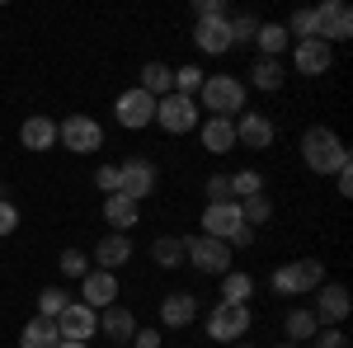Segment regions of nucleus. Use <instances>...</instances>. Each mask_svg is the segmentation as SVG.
<instances>
[{"label": "nucleus", "instance_id": "nucleus-33", "mask_svg": "<svg viewBox=\"0 0 353 348\" xmlns=\"http://www.w3.org/2000/svg\"><path fill=\"white\" fill-rule=\"evenodd\" d=\"M288 38H297V43H306V38H321V33H316V14H311V10H292V19H288Z\"/></svg>", "mask_w": 353, "mask_h": 348}, {"label": "nucleus", "instance_id": "nucleus-13", "mask_svg": "<svg viewBox=\"0 0 353 348\" xmlns=\"http://www.w3.org/2000/svg\"><path fill=\"white\" fill-rule=\"evenodd\" d=\"M241 226H245L241 203H208V212H203V236H212V240H231Z\"/></svg>", "mask_w": 353, "mask_h": 348}, {"label": "nucleus", "instance_id": "nucleus-37", "mask_svg": "<svg viewBox=\"0 0 353 348\" xmlns=\"http://www.w3.org/2000/svg\"><path fill=\"white\" fill-rule=\"evenodd\" d=\"M61 273L66 278H85L90 273V259H85L81 249H61Z\"/></svg>", "mask_w": 353, "mask_h": 348}, {"label": "nucleus", "instance_id": "nucleus-25", "mask_svg": "<svg viewBox=\"0 0 353 348\" xmlns=\"http://www.w3.org/2000/svg\"><path fill=\"white\" fill-rule=\"evenodd\" d=\"M57 344H61L57 320H43V316H33L24 325V334H19V348H57Z\"/></svg>", "mask_w": 353, "mask_h": 348}, {"label": "nucleus", "instance_id": "nucleus-15", "mask_svg": "<svg viewBox=\"0 0 353 348\" xmlns=\"http://www.w3.org/2000/svg\"><path fill=\"white\" fill-rule=\"evenodd\" d=\"M81 292H85V306L99 311V306H113L118 301V273H104V268H90L81 278Z\"/></svg>", "mask_w": 353, "mask_h": 348}, {"label": "nucleus", "instance_id": "nucleus-36", "mask_svg": "<svg viewBox=\"0 0 353 348\" xmlns=\"http://www.w3.org/2000/svg\"><path fill=\"white\" fill-rule=\"evenodd\" d=\"M231 24V48L236 43H254V33H259V19L254 14H236V19H226Z\"/></svg>", "mask_w": 353, "mask_h": 348}, {"label": "nucleus", "instance_id": "nucleus-41", "mask_svg": "<svg viewBox=\"0 0 353 348\" xmlns=\"http://www.w3.org/2000/svg\"><path fill=\"white\" fill-rule=\"evenodd\" d=\"M208 203H231V184H226V174H212V179H208Z\"/></svg>", "mask_w": 353, "mask_h": 348}, {"label": "nucleus", "instance_id": "nucleus-27", "mask_svg": "<svg viewBox=\"0 0 353 348\" xmlns=\"http://www.w3.org/2000/svg\"><path fill=\"white\" fill-rule=\"evenodd\" d=\"M250 296H254V278H250V273H236V268H226V273H221V301L245 306Z\"/></svg>", "mask_w": 353, "mask_h": 348}, {"label": "nucleus", "instance_id": "nucleus-3", "mask_svg": "<svg viewBox=\"0 0 353 348\" xmlns=\"http://www.w3.org/2000/svg\"><path fill=\"white\" fill-rule=\"evenodd\" d=\"M325 283V264L321 259H297V264H283L273 273V292L278 296H301V292H316Z\"/></svg>", "mask_w": 353, "mask_h": 348}, {"label": "nucleus", "instance_id": "nucleus-32", "mask_svg": "<svg viewBox=\"0 0 353 348\" xmlns=\"http://www.w3.org/2000/svg\"><path fill=\"white\" fill-rule=\"evenodd\" d=\"M66 306H71V296L61 292V287H43V292H38V316H43V320H57Z\"/></svg>", "mask_w": 353, "mask_h": 348}, {"label": "nucleus", "instance_id": "nucleus-30", "mask_svg": "<svg viewBox=\"0 0 353 348\" xmlns=\"http://www.w3.org/2000/svg\"><path fill=\"white\" fill-rule=\"evenodd\" d=\"M254 43H259V52H264V57L288 52V28H283V24H259V33H254Z\"/></svg>", "mask_w": 353, "mask_h": 348}, {"label": "nucleus", "instance_id": "nucleus-16", "mask_svg": "<svg viewBox=\"0 0 353 348\" xmlns=\"http://www.w3.org/2000/svg\"><path fill=\"white\" fill-rule=\"evenodd\" d=\"M19 141H24V151H52V146H57V118H48V113L24 118Z\"/></svg>", "mask_w": 353, "mask_h": 348}, {"label": "nucleus", "instance_id": "nucleus-43", "mask_svg": "<svg viewBox=\"0 0 353 348\" xmlns=\"http://www.w3.org/2000/svg\"><path fill=\"white\" fill-rule=\"evenodd\" d=\"M128 348H161V329H137Z\"/></svg>", "mask_w": 353, "mask_h": 348}, {"label": "nucleus", "instance_id": "nucleus-7", "mask_svg": "<svg viewBox=\"0 0 353 348\" xmlns=\"http://www.w3.org/2000/svg\"><path fill=\"white\" fill-rule=\"evenodd\" d=\"M184 259L203 273H226L231 268V245L212 240V236H193V240H184Z\"/></svg>", "mask_w": 353, "mask_h": 348}, {"label": "nucleus", "instance_id": "nucleus-9", "mask_svg": "<svg viewBox=\"0 0 353 348\" xmlns=\"http://www.w3.org/2000/svg\"><path fill=\"white\" fill-rule=\"evenodd\" d=\"M94 329H99V311H90L85 301H71V306L57 316V334H61V339H71V344L94 339Z\"/></svg>", "mask_w": 353, "mask_h": 348}, {"label": "nucleus", "instance_id": "nucleus-2", "mask_svg": "<svg viewBox=\"0 0 353 348\" xmlns=\"http://www.w3.org/2000/svg\"><path fill=\"white\" fill-rule=\"evenodd\" d=\"M198 99H203V108H208L212 118H231V113L245 108V85L236 81V76H208L203 90H198Z\"/></svg>", "mask_w": 353, "mask_h": 348}, {"label": "nucleus", "instance_id": "nucleus-14", "mask_svg": "<svg viewBox=\"0 0 353 348\" xmlns=\"http://www.w3.org/2000/svg\"><path fill=\"white\" fill-rule=\"evenodd\" d=\"M330 61H334V48L321 43V38H306V43L292 48V66H297L301 76H325Z\"/></svg>", "mask_w": 353, "mask_h": 348}, {"label": "nucleus", "instance_id": "nucleus-21", "mask_svg": "<svg viewBox=\"0 0 353 348\" xmlns=\"http://www.w3.org/2000/svg\"><path fill=\"white\" fill-rule=\"evenodd\" d=\"M198 132H203V146L212 156H226L236 146V123L231 118H208V123H198Z\"/></svg>", "mask_w": 353, "mask_h": 348}, {"label": "nucleus", "instance_id": "nucleus-40", "mask_svg": "<svg viewBox=\"0 0 353 348\" xmlns=\"http://www.w3.org/2000/svg\"><path fill=\"white\" fill-rule=\"evenodd\" d=\"M94 188H104V198H109V193H118V165H99Z\"/></svg>", "mask_w": 353, "mask_h": 348}, {"label": "nucleus", "instance_id": "nucleus-28", "mask_svg": "<svg viewBox=\"0 0 353 348\" xmlns=\"http://www.w3.org/2000/svg\"><path fill=\"white\" fill-rule=\"evenodd\" d=\"M226 184H231V203H245V198L264 193V174L259 170H241V174H226Z\"/></svg>", "mask_w": 353, "mask_h": 348}, {"label": "nucleus", "instance_id": "nucleus-5", "mask_svg": "<svg viewBox=\"0 0 353 348\" xmlns=\"http://www.w3.org/2000/svg\"><path fill=\"white\" fill-rule=\"evenodd\" d=\"M156 123H161L170 136L193 132V127L203 123V113H198V99H184V94H165V99H156Z\"/></svg>", "mask_w": 353, "mask_h": 348}, {"label": "nucleus", "instance_id": "nucleus-45", "mask_svg": "<svg viewBox=\"0 0 353 348\" xmlns=\"http://www.w3.org/2000/svg\"><path fill=\"white\" fill-rule=\"evenodd\" d=\"M250 240H254V226H241V231H236V236H231V240H226V245H241V249H245V245H250Z\"/></svg>", "mask_w": 353, "mask_h": 348}, {"label": "nucleus", "instance_id": "nucleus-29", "mask_svg": "<svg viewBox=\"0 0 353 348\" xmlns=\"http://www.w3.org/2000/svg\"><path fill=\"white\" fill-rule=\"evenodd\" d=\"M151 259L161 268H179L184 264V240H179V236H161V240L151 245Z\"/></svg>", "mask_w": 353, "mask_h": 348}, {"label": "nucleus", "instance_id": "nucleus-11", "mask_svg": "<svg viewBox=\"0 0 353 348\" xmlns=\"http://www.w3.org/2000/svg\"><path fill=\"white\" fill-rule=\"evenodd\" d=\"M151 188H156V165L151 161H123L118 165V193H123V198L141 203Z\"/></svg>", "mask_w": 353, "mask_h": 348}, {"label": "nucleus", "instance_id": "nucleus-6", "mask_svg": "<svg viewBox=\"0 0 353 348\" xmlns=\"http://www.w3.org/2000/svg\"><path fill=\"white\" fill-rule=\"evenodd\" d=\"M250 334V306H236V301H217L212 316H208V339H245Z\"/></svg>", "mask_w": 353, "mask_h": 348}, {"label": "nucleus", "instance_id": "nucleus-49", "mask_svg": "<svg viewBox=\"0 0 353 348\" xmlns=\"http://www.w3.org/2000/svg\"><path fill=\"white\" fill-rule=\"evenodd\" d=\"M123 348H128V344H123Z\"/></svg>", "mask_w": 353, "mask_h": 348}, {"label": "nucleus", "instance_id": "nucleus-8", "mask_svg": "<svg viewBox=\"0 0 353 348\" xmlns=\"http://www.w3.org/2000/svg\"><path fill=\"white\" fill-rule=\"evenodd\" d=\"M311 14H316L321 43H344V38H353V10L344 0H325V5H316Z\"/></svg>", "mask_w": 353, "mask_h": 348}, {"label": "nucleus", "instance_id": "nucleus-39", "mask_svg": "<svg viewBox=\"0 0 353 348\" xmlns=\"http://www.w3.org/2000/svg\"><path fill=\"white\" fill-rule=\"evenodd\" d=\"M316 348H349V334L344 329H316Z\"/></svg>", "mask_w": 353, "mask_h": 348}, {"label": "nucleus", "instance_id": "nucleus-22", "mask_svg": "<svg viewBox=\"0 0 353 348\" xmlns=\"http://www.w3.org/2000/svg\"><path fill=\"white\" fill-rule=\"evenodd\" d=\"M128 259H132V240H128V236H118V231L94 245V264L104 268V273H113L118 264H128Z\"/></svg>", "mask_w": 353, "mask_h": 348}, {"label": "nucleus", "instance_id": "nucleus-18", "mask_svg": "<svg viewBox=\"0 0 353 348\" xmlns=\"http://www.w3.org/2000/svg\"><path fill=\"white\" fill-rule=\"evenodd\" d=\"M236 141H245L250 151H264L273 146V123L264 113H241V123H236Z\"/></svg>", "mask_w": 353, "mask_h": 348}, {"label": "nucleus", "instance_id": "nucleus-26", "mask_svg": "<svg viewBox=\"0 0 353 348\" xmlns=\"http://www.w3.org/2000/svg\"><path fill=\"white\" fill-rule=\"evenodd\" d=\"M250 81L259 85V90H283L288 71H283V61H278V57H259V61L250 66Z\"/></svg>", "mask_w": 353, "mask_h": 348}, {"label": "nucleus", "instance_id": "nucleus-48", "mask_svg": "<svg viewBox=\"0 0 353 348\" xmlns=\"http://www.w3.org/2000/svg\"><path fill=\"white\" fill-rule=\"evenodd\" d=\"M283 348H297V344H283Z\"/></svg>", "mask_w": 353, "mask_h": 348}, {"label": "nucleus", "instance_id": "nucleus-24", "mask_svg": "<svg viewBox=\"0 0 353 348\" xmlns=\"http://www.w3.org/2000/svg\"><path fill=\"white\" fill-rule=\"evenodd\" d=\"M104 221H109L118 236H128V231L137 226V203L123 198V193H109V198H104Z\"/></svg>", "mask_w": 353, "mask_h": 348}, {"label": "nucleus", "instance_id": "nucleus-47", "mask_svg": "<svg viewBox=\"0 0 353 348\" xmlns=\"http://www.w3.org/2000/svg\"><path fill=\"white\" fill-rule=\"evenodd\" d=\"M236 348H254V344H236Z\"/></svg>", "mask_w": 353, "mask_h": 348}, {"label": "nucleus", "instance_id": "nucleus-35", "mask_svg": "<svg viewBox=\"0 0 353 348\" xmlns=\"http://www.w3.org/2000/svg\"><path fill=\"white\" fill-rule=\"evenodd\" d=\"M203 81H208V76H203L198 66H179V71H174V94H184V99H193V94L203 90Z\"/></svg>", "mask_w": 353, "mask_h": 348}, {"label": "nucleus", "instance_id": "nucleus-46", "mask_svg": "<svg viewBox=\"0 0 353 348\" xmlns=\"http://www.w3.org/2000/svg\"><path fill=\"white\" fill-rule=\"evenodd\" d=\"M57 348H90V344H71V339H61V344H57Z\"/></svg>", "mask_w": 353, "mask_h": 348}, {"label": "nucleus", "instance_id": "nucleus-42", "mask_svg": "<svg viewBox=\"0 0 353 348\" xmlns=\"http://www.w3.org/2000/svg\"><path fill=\"white\" fill-rule=\"evenodd\" d=\"M193 10H198V19H226V5L221 0H198Z\"/></svg>", "mask_w": 353, "mask_h": 348}, {"label": "nucleus", "instance_id": "nucleus-23", "mask_svg": "<svg viewBox=\"0 0 353 348\" xmlns=\"http://www.w3.org/2000/svg\"><path fill=\"white\" fill-rule=\"evenodd\" d=\"M137 90H146L151 99L174 94V66H165V61H146V66H141V85H137Z\"/></svg>", "mask_w": 353, "mask_h": 348}, {"label": "nucleus", "instance_id": "nucleus-12", "mask_svg": "<svg viewBox=\"0 0 353 348\" xmlns=\"http://www.w3.org/2000/svg\"><path fill=\"white\" fill-rule=\"evenodd\" d=\"M118 123L137 132V127H146V123H156V99L146 94V90H128V94H118Z\"/></svg>", "mask_w": 353, "mask_h": 348}, {"label": "nucleus", "instance_id": "nucleus-34", "mask_svg": "<svg viewBox=\"0 0 353 348\" xmlns=\"http://www.w3.org/2000/svg\"><path fill=\"white\" fill-rule=\"evenodd\" d=\"M241 216H245V226H259V221H269V216H273V203L264 198V193H254V198H245V203H241Z\"/></svg>", "mask_w": 353, "mask_h": 348}, {"label": "nucleus", "instance_id": "nucleus-17", "mask_svg": "<svg viewBox=\"0 0 353 348\" xmlns=\"http://www.w3.org/2000/svg\"><path fill=\"white\" fill-rule=\"evenodd\" d=\"M193 43H198V52H231V24L226 19H198V28H193Z\"/></svg>", "mask_w": 353, "mask_h": 348}, {"label": "nucleus", "instance_id": "nucleus-31", "mask_svg": "<svg viewBox=\"0 0 353 348\" xmlns=\"http://www.w3.org/2000/svg\"><path fill=\"white\" fill-rule=\"evenodd\" d=\"M316 329H321V320H316L306 306L288 311V339H316Z\"/></svg>", "mask_w": 353, "mask_h": 348}, {"label": "nucleus", "instance_id": "nucleus-19", "mask_svg": "<svg viewBox=\"0 0 353 348\" xmlns=\"http://www.w3.org/2000/svg\"><path fill=\"white\" fill-rule=\"evenodd\" d=\"M99 329H104L109 339H118V348H123V344H132V334H137V316L128 311V306H104Z\"/></svg>", "mask_w": 353, "mask_h": 348}, {"label": "nucleus", "instance_id": "nucleus-20", "mask_svg": "<svg viewBox=\"0 0 353 348\" xmlns=\"http://www.w3.org/2000/svg\"><path fill=\"white\" fill-rule=\"evenodd\" d=\"M193 316H198V296L189 292H170L161 301V320L170 325V329H184V325H193Z\"/></svg>", "mask_w": 353, "mask_h": 348}, {"label": "nucleus", "instance_id": "nucleus-1", "mask_svg": "<svg viewBox=\"0 0 353 348\" xmlns=\"http://www.w3.org/2000/svg\"><path fill=\"white\" fill-rule=\"evenodd\" d=\"M301 161H306V170H316V174H339L349 165V146L339 141L334 127H306V136H301Z\"/></svg>", "mask_w": 353, "mask_h": 348}, {"label": "nucleus", "instance_id": "nucleus-44", "mask_svg": "<svg viewBox=\"0 0 353 348\" xmlns=\"http://www.w3.org/2000/svg\"><path fill=\"white\" fill-rule=\"evenodd\" d=\"M334 179H339V198H349V193H353V170H349V165H344V170H339Z\"/></svg>", "mask_w": 353, "mask_h": 348}, {"label": "nucleus", "instance_id": "nucleus-10", "mask_svg": "<svg viewBox=\"0 0 353 348\" xmlns=\"http://www.w3.org/2000/svg\"><path fill=\"white\" fill-rule=\"evenodd\" d=\"M311 316L321 320V329H325V325L334 329V325L349 316V287H344V283H321V287H316V311H311Z\"/></svg>", "mask_w": 353, "mask_h": 348}, {"label": "nucleus", "instance_id": "nucleus-38", "mask_svg": "<svg viewBox=\"0 0 353 348\" xmlns=\"http://www.w3.org/2000/svg\"><path fill=\"white\" fill-rule=\"evenodd\" d=\"M14 231H19V207H14L10 198H0V240L14 236Z\"/></svg>", "mask_w": 353, "mask_h": 348}, {"label": "nucleus", "instance_id": "nucleus-4", "mask_svg": "<svg viewBox=\"0 0 353 348\" xmlns=\"http://www.w3.org/2000/svg\"><path fill=\"white\" fill-rule=\"evenodd\" d=\"M57 141H61L66 151H76V156H90V151L104 146V127H99L90 113H71V118L57 123Z\"/></svg>", "mask_w": 353, "mask_h": 348}]
</instances>
